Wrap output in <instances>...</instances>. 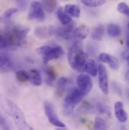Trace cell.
I'll return each mask as SVG.
<instances>
[{
  "label": "cell",
  "mask_w": 129,
  "mask_h": 130,
  "mask_svg": "<svg viewBox=\"0 0 129 130\" xmlns=\"http://www.w3.org/2000/svg\"><path fill=\"white\" fill-rule=\"evenodd\" d=\"M67 58L69 64L73 70L78 72L85 70V65L88 61V55L84 51L81 41H76L70 46Z\"/></svg>",
  "instance_id": "1"
},
{
  "label": "cell",
  "mask_w": 129,
  "mask_h": 130,
  "mask_svg": "<svg viewBox=\"0 0 129 130\" xmlns=\"http://www.w3.org/2000/svg\"><path fill=\"white\" fill-rule=\"evenodd\" d=\"M7 105L10 115L18 130H35L27 121L24 113L16 104L10 100H7Z\"/></svg>",
  "instance_id": "2"
},
{
  "label": "cell",
  "mask_w": 129,
  "mask_h": 130,
  "mask_svg": "<svg viewBox=\"0 0 129 130\" xmlns=\"http://www.w3.org/2000/svg\"><path fill=\"white\" fill-rule=\"evenodd\" d=\"M85 95L78 89L73 88L68 92L64 101V113L66 116H69L72 113L75 107L80 103Z\"/></svg>",
  "instance_id": "3"
},
{
  "label": "cell",
  "mask_w": 129,
  "mask_h": 130,
  "mask_svg": "<svg viewBox=\"0 0 129 130\" xmlns=\"http://www.w3.org/2000/svg\"><path fill=\"white\" fill-rule=\"evenodd\" d=\"M37 52L42 57L44 63L45 64L50 61L60 58L64 54V49L59 45L54 47L50 45H43L37 49Z\"/></svg>",
  "instance_id": "4"
},
{
  "label": "cell",
  "mask_w": 129,
  "mask_h": 130,
  "mask_svg": "<svg viewBox=\"0 0 129 130\" xmlns=\"http://www.w3.org/2000/svg\"><path fill=\"white\" fill-rule=\"evenodd\" d=\"M44 108L45 115L50 123L56 127H65V124L59 119L54 109L53 105L50 102L45 101L44 104Z\"/></svg>",
  "instance_id": "5"
},
{
  "label": "cell",
  "mask_w": 129,
  "mask_h": 130,
  "mask_svg": "<svg viewBox=\"0 0 129 130\" xmlns=\"http://www.w3.org/2000/svg\"><path fill=\"white\" fill-rule=\"evenodd\" d=\"M77 88L85 95L88 94L93 86V82L91 78L87 74H80L76 78Z\"/></svg>",
  "instance_id": "6"
},
{
  "label": "cell",
  "mask_w": 129,
  "mask_h": 130,
  "mask_svg": "<svg viewBox=\"0 0 129 130\" xmlns=\"http://www.w3.org/2000/svg\"><path fill=\"white\" fill-rule=\"evenodd\" d=\"M28 17L30 20H35L38 21H44L45 12H44V8L40 2L33 1L31 3Z\"/></svg>",
  "instance_id": "7"
},
{
  "label": "cell",
  "mask_w": 129,
  "mask_h": 130,
  "mask_svg": "<svg viewBox=\"0 0 129 130\" xmlns=\"http://www.w3.org/2000/svg\"><path fill=\"white\" fill-rule=\"evenodd\" d=\"M98 82L99 86L103 92V94L107 95L109 94V82H108V75L105 66L100 64L98 66Z\"/></svg>",
  "instance_id": "8"
},
{
  "label": "cell",
  "mask_w": 129,
  "mask_h": 130,
  "mask_svg": "<svg viewBox=\"0 0 129 130\" xmlns=\"http://www.w3.org/2000/svg\"><path fill=\"white\" fill-rule=\"evenodd\" d=\"M73 30L74 27L73 24L71 23L68 25H65L64 27L54 28V34H55L57 36L60 37L61 39H63L65 40H70L73 39Z\"/></svg>",
  "instance_id": "9"
},
{
  "label": "cell",
  "mask_w": 129,
  "mask_h": 130,
  "mask_svg": "<svg viewBox=\"0 0 129 130\" xmlns=\"http://www.w3.org/2000/svg\"><path fill=\"white\" fill-rule=\"evenodd\" d=\"M14 67L11 58L5 53H0V73H7Z\"/></svg>",
  "instance_id": "10"
},
{
  "label": "cell",
  "mask_w": 129,
  "mask_h": 130,
  "mask_svg": "<svg viewBox=\"0 0 129 130\" xmlns=\"http://www.w3.org/2000/svg\"><path fill=\"white\" fill-rule=\"evenodd\" d=\"M99 60L103 63H106L114 70H116L119 67V62L117 58L107 53H101L99 55Z\"/></svg>",
  "instance_id": "11"
},
{
  "label": "cell",
  "mask_w": 129,
  "mask_h": 130,
  "mask_svg": "<svg viewBox=\"0 0 129 130\" xmlns=\"http://www.w3.org/2000/svg\"><path fill=\"white\" fill-rule=\"evenodd\" d=\"M115 115L117 120L121 123H125L128 120V115L124 109L123 103L122 101H116L114 104Z\"/></svg>",
  "instance_id": "12"
},
{
  "label": "cell",
  "mask_w": 129,
  "mask_h": 130,
  "mask_svg": "<svg viewBox=\"0 0 129 130\" xmlns=\"http://www.w3.org/2000/svg\"><path fill=\"white\" fill-rule=\"evenodd\" d=\"M89 34V28L86 25H81L73 30V39L76 41H82L85 39Z\"/></svg>",
  "instance_id": "13"
},
{
  "label": "cell",
  "mask_w": 129,
  "mask_h": 130,
  "mask_svg": "<svg viewBox=\"0 0 129 130\" xmlns=\"http://www.w3.org/2000/svg\"><path fill=\"white\" fill-rule=\"evenodd\" d=\"M54 28L53 27H36L34 33L35 35L41 39H46L48 38L49 36H51V35L54 34Z\"/></svg>",
  "instance_id": "14"
},
{
  "label": "cell",
  "mask_w": 129,
  "mask_h": 130,
  "mask_svg": "<svg viewBox=\"0 0 129 130\" xmlns=\"http://www.w3.org/2000/svg\"><path fill=\"white\" fill-rule=\"evenodd\" d=\"M29 80L33 86H39L42 83V77L41 72L36 69L30 70L29 73Z\"/></svg>",
  "instance_id": "15"
},
{
  "label": "cell",
  "mask_w": 129,
  "mask_h": 130,
  "mask_svg": "<svg viewBox=\"0 0 129 130\" xmlns=\"http://www.w3.org/2000/svg\"><path fill=\"white\" fill-rule=\"evenodd\" d=\"M64 11L69 16L73 18H79L81 14V8L77 5L68 4L66 5L64 7Z\"/></svg>",
  "instance_id": "16"
},
{
  "label": "cell",
  "mask_w": 129,
  "mask_h": 130,
  "mask_svg": "<svg viewBox=\"0 0 129 130\" xmlns=\"http://www.w3.org/2000/svg\"><path fill=\"white\" fill-rule=\"evenodd\" d=\"M85 70L91 76H96L98 71V65L94 59H90L86 61L85 65Z\"/></svg>",
  "instance_id": "17"
},
{
  "label": "cell",
  "mask_w": 129,
  "mask_h": 130,
  "mask_svg": "<svg viewBox=\"0 0 129 130\" xmlns=\"http://www.w3.org/2000/svg\"><path fill=\"white\" fill-rule=\"evenodd\" d=\"M57 16L58 20L60 21V22L65 26V25H68L69 24L72 23V18L71 17H69L66 12L62 8H59L57 11Z\"/></svg>",
  "instance_id": "18"
},
{
  "label": "cell",
  "mask_w": 129,
  "mask_h": 130,
  "mask_svg": "<svg viewBox=\"0 0 129 130\" xmlns=\"http://www.w3.org/2000/svg\"><path fill=\"white\" fill-rule=\"evenodd\" d=\"M105 33V27L102 24L97 25L96 27L94 28L93 31L91 32V38L94 40L96 41H100Z\"/></svg>",
  "instance_id": "19"
},
{
  "label": "cell",
  "mask_w": 129,
  "mask_h": 130,
  "mask_svg": "<svg viewBox=\"0 0 129 130\" xmlns=\"http://www.w3.org/2000/svg\"><path fill=\"white\" fill-rule=\"evenodd\" d=\"M44 10L47 11L48 12H52L56 9L57 7V0H42L41 2Z\"/></svg>",
  "instance_id": "20"
},
{
  "label": "cell",
  "mask_w": 129,
  "mask_h": 130,
  "mask_svg": "<svg viewBox=\"0 0 129 130\" xmlns=\"http://www.w3.org/2000/svg\"><path fill=\"white\" fill-rule=\"evenodd\" d=\"M68 83H69V79H67L66 77H61L58 80L56 88H57V93L59 95L63 94Z\"/></svg>",
  "instance_id": "21"
},
{
  "label": "cell",
  "mask_w": 129,
  "mask_h": 130,
  "mask_svg": "<svg viewBox=\"0 0 129 130\" xmlns=\"http://www.w3.org/2000/svg\"><path fill=\"white\" fill-rule=\"evenodd\" d=\"M107 32L110 36L116 37L121 34L122 30L119 25H117L116 24H109L107 26Z\"/></svg>",
  "instance_id": "22"
},
{
  "label": "cell",
  "mask_w": 129,
  "mask_h": 130,
  "mask_svg": "<svg viewBox=\"0 0 129 130\" xmlns=\"http://www.w3.org/2000/svg\"><path fill=\"white\" fill-rule=\"evenodd\" d=\"M45 74H46V76H47V79H46L47 83L48 85L52 86L53 82L55 81L56 77H57L56 73L54 72V70L51 67H47V68H45Z\"/></svg>",
  "instance_id": "23"
},
{
  "label": "cell",
  "mask_w": 129,
  "mask_h": 130,
  "mask_svg": "<svg viewBox=\"0 0 129 130\" xmlns=\"http://www.w3.org/2000/svg\"><path fill=\"white\" fill-rule=\"evenodd\" d=\"M81 2L89 8H97L103 5L106 0H80Z\"/></svg>",
  "instance_id": "24"
},
{
  "label": "cell",
  "mask_w": 129,
  "mask_h": 130,
  "mask_svg": "<svg viewBox=\"0 0 129 130\" xmlns=\"http://www.w3.org/2000/svg\"><path fill=\"white\" fill-rule=\"evenodd\" d=\"M11 46H13L10 39L7 36V35L0 33V50L5 49L7 48H9Z\"/></svg>",
  "instance_id": "25"
},
{
  "label": "cell",
  "mask_w": 129,
  "mask_h": 130,
  "mask_svg": "<svg viewBox=\"0 0 129 130\" xmlns=\"http://www.w3.org/2000/svg\"><path fill=\"white\" fill-rule=\"evenodd\" d=\"M16 77L17 79L21 83H25L29 80V73H27L25 70H18L16 73Z\"/></svg>",
  "instance_id": "26"
},
{
  "label": "cell",
  "mask_w": 129,
  "mask_h": 130,
  "mask_svg": "<svg viewBox=\"0 0 129 130\" xmlns=\"http://www.w3.org/2000/svg\"><path fill=\"white\" fill-rule=\"evenodd\" d=\"M107 126L104 120L97 117L95 121V130H106Z\"/></svg>",
  "instance_id": "27"
},
{
  "label": "cell",
  "mask_w": 129,
  "mask_h": 130,
  "mask_svg": "<svg viewBox=\"0 0 129 130\" xmlns=\"http://www.w3.org/2000/svg\"><path fill=\"white\" fill-rule=\"evenodd\" d=\"M17 11H18V8H10L7 9V10L4 12L2 18H3V19H4L5 21H9V20L11 18V17H12L14 14H15Z\"/></svg>",
  "instance_id": "28"
},
{
  "label": "cell",
  "mask_w": 129,
  "mask_h": 130,
  "mask_svg": "<svg viewBox=\"0 0 129 130\" xmlns=\"http://www.w3.org/2000/svg\"><path fill=\"white\" fill-rule=\"evenodd\" d=\"M117 10L119 13L125 15V16H128L129 15V8L127 3L122 2L119 3L118 6H117Z\"/></svg>",
  "instance_id": "29"
},
{
  "label": "cell",
  "mask_w": 129,
  "mask_h": 130,
  "mask_svg": "<svg viewBox=\"0 0 129 130\" xmlns=\"http://www.w3.org/2000/svg\"><path fill=\"white\" fill-rule=\"evenodd\" d=\"M0 130H11L8 123L3 116L0 113Z\"/></svg>",
  "instance_id": "30"
},
{
  "label": "cell",
  "mask_w": 129,
  "mask_h": 130,
  "mask_svg": "<svg viewBox=\"0 0 129 130\" xmlns=\"http://www.w3.org/2000/svg\"><path fill=\"white\" fill-rule=\"evenodd\" d=\"M97 109L98 110L99 113H108L109 110H108V107L103 104V103H98L97 105Z\"/></svg>",
  "instance_id": "31"
},
{
  "label": "cell",
  "mask_w": 129,
  "mask_h": 130,
  "mask_svg": "<svg viewBox=\"0 0 129 130\" xmlns=\"http://www.w3.org/2000/svg\"><path fill=\"white\" fill-rule=\"evenodd\" d=\"M113 89L114 90V92L118 94L119 96H121L122 95V89L121 86L118 83H113Z\"/></svg>",
  "instance_id": "32"
},
{
  "label": "cell",
  "mask_w": 129,
  "mask_h": 130,
  "mask_svg": "<svg viewBox=\"0 0 129 130\" xmlns=\"http://www.w3.org/2000/svg\"><path fill=\"white\" fill-rule=\"evenodd\" d=\"M17 4H19V5H21V7H25L26 4H27V1L26 0H15Z\"/></svg>",
  "instance_id": "33"
},
{
  "label": "cell",
  "mask_w": 129,
  "mask_h": 130,
  "mask_svg": "<svg viewBox=\"0 0 129 130\" xmlns=\"http://www.w3.org/2000/svg\"><path fill=\"white\" fill-rule=\"evenodd\" d=\"M122 58L125 60V61H128V50H126V51H125L123 53H122Z\"/></svg>",
  "instance_id": "34"
},
{
  "label": "cell",
  "mask_w": 129,
  "mask_h": 130,
  "mask_svg": "<svg viewBox=\"0 0 129 130\" xmlns=\"http://www.w3.org/2000/svg\"><path fill=\"white\" fill-rule=\"evenodd\" d=\"M56 130H66L65 129V127H58V129H56Z\"/></svg>",
  "instance_id": "35"
}]
</instances>
